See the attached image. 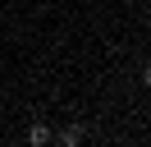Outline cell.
<instances>
[{
    "label": "cell",
    "instance_id": "cell-1",
    "mask_svg": "<svg viewBox=\"0 0 151 147\" xmlns=\"http://www.w3.org/2000/svg\"><path fill=\"white\" fill-rule=\"evenodd\" d=\"M87 133H92V129H87L83 119H78V124H64V129H55V133H50V147H83Z\"/></svg>",
    "mask_w": 151,
    "mask_h": 147
},
{
    "label": "cell",
    "instance_id": "cell-2",
    "mask_svg": "<svg viewBox=\"0 0 151 147\" xmlns=\"http://www.w3.org/2000/svg\"><path fill=\"white\" fill-rule=\"evenodd\" d=\"M50 133H55V129H50L46 119H32L28 124V147H50Z\"/></svg>",
    "mask_w": 151,
    "mask_h": 147
}]
</instances>
